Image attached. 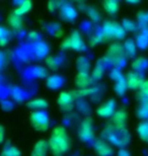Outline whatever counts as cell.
Returning <instances> with one entry per match:
<instances>
[{
    "mask_svg": "<svg viewBox=\"0 0 148 156\" xmlns=\"http://www.w3.org/2000/svg\"><path fill=\"white\" fill-rule=\"evenodd\" d=\"M50 152L53 156H64L70 150V137L63 126H56L48 140Z\"/></svg>",
    "mask_w": 148,
    "mask_h": 156,
    "instance_id": "6da1fadb",
    "label": "cell"
},
{
    "mask_svg": "<svg viewBox=\"0 0 148 156\" xmlns=\"http://www.w3.org/2000/svg\"><path fill=\"white\" fill-rule=\"evenodd\" d=\"M103 137L111 145L125 148L131 141V135L127 130H117L110 123L103 128Z\"/></svg>",
    "mask_w": 148,
    "mask_h": 156,
    "instance_id": "7a4b0ae2",
    "label": "cell"
},
{
    "mask_svg": "<svg viewBox=\"0 0 148 156\" xmlns=\"http://www.w3.org/2000/svg\"><path fill=\"white\" fill-rule=\"evenodd\" d=\"M103 41L109 42V41H121L125 39L126 32L123 29L122 24L118 23L113 20H106L103 23L102 30H100Z\"/></svg>",
    "mask_w": 148,
    "mask_h": 156,
    "instance_id": "3957f363",
    "label": "cell"
},
{
    "mask_svg": "<svg viewBox=\"0 0 148 156\" xmlns=\"http://www.w3.org/2000/svg\"><path fill=\"white\" fill-rule=\"evenodd\" d=\"M60 48L62 50H72L75 52H85L87 50V45L81 34L78 30H74L62 41Z\"/></svg>",
    "mask_w": 148,
    "mask_h": 156,
    "instance_id": "277c9868",
    "label": "cell"
},
{
    "mask_svg": "<svg viewBox=\"0 0 148 156\" xmlns=\"http://www.w3.org/2000/svg\"><path fill=\"white\" fill-rule=\"evenodd\" d=\"M126 54L124 46L118 42L113 43L111 46L109 47L108 51H106V56L103 59L108 62V64L115 65L116 68H119L121 65L125 62Z\"/></svg>",
    "mask_w": 148,
    "mask_h": 156,
    "instance_id": "5b68a950",
    "label": "cell"
},
{
    "mask_svg": "<svg viewBox=\"0 0 148 156\" xmlns=\"http://www.w3.org/2000/svg\"><path fill=\"white\" fill-rule=\"evenodd\" d=\"M31 125L34 130L45 132L50 127V117L46 111H34L30 117Z\"/></svg>",
    "mask_w": 148,
    "mask_h": 156,
    "instance_id": "8992f818",
    "label": "cell"
},
{
    "mask_svg": "<svg viewBox=\"0 0 148 156\" xmlns=\"http://www.w3.org/2000/svg\"><path fill=\"white\" fill-rule=\"evenodd\" d=\"M78 137L81 141L89 142L94 138V126L93 120L89 117L84 118L80 122L78 127Z\"/></svg>",
    "mask_w": 148,
    "mask_h": 156,
    "instance_id": "52a82bcc",
    "label": "cell"
},
{
    "mask_svg": "<svg viewBox=\"0 0 148 156\" xmlns=\"http://www.w3.org/2000/svg\"><path fill=\"white\" fill-rule=\"evenodd\" d=\"M76 99L73 91H61L57 98V104L62 112L68 113L73 108L74 101Z\"/></svg>",
    "mask_w": 148,
    "mask_h": 156,
    "instance_id": "ba28073f",
    "label": "cell"
},
{
    "mask_svg": "<svg viewBox=\"0 0 148 156\" xmlns=\"http://www.w3.org/2000/svg\"><path fill=\"white\" fill-rule=\"evenodd\" d=\"M117 111V102L115 99H108L106 101L100 104L96 108V115L99 118L109 119L114 116V114Z\"/></svg>",
    "mask_w": 148,
    "mask_h": 156,
    "instance_id": "9c48e42d",
    "label": "cell"
},
{
    "mask_svg": "<svg viewBox=\"0 0 148 156\" xmlns=\"http://www.w3.org/2000/svg\"><path fill=\"white\" fill-rule=\"evenodd\" d=\"M60 17L65 21H74L78 16V9L76 6L69 2H63L59 9Z\"/></svg>",
    "mask_w": 148,
    "mask_h": 156,
    "instance_id": "30bf717a",
    "label": "cell"
},
{
    "mask_svg": "<svg viewBox=\"0 0 148 156\" xmlns=\"http://www.w3.org/2000/svg\"><path fill=\"white\" fill-rule=\"evenodd\" d=\"M111 124L114 126L115 129L117 130H125L126 126H127V121H128V114L127 112L123 108L116 111L114 116L112 118Z\"/></svg>",
    "mask_w": 148,
    "mask_h": 156,
    "instance_id": "8fae6325",
    "label": "cell"
},
{
    "mask_svg": "<svg viewBox=\"0 0 148 156\" xmlns=\"http://www.w3.org/2000/svg\"><path fill=\"white\" fill-rule=\"evenodd\" d=\"M93 149L97 156H113L114 155V148H113V146L103 139L96 140L93 145Z\"/></svg>",
    "mask_w": 148,
    "mask_h": 156,
    "instance_id": "7c38bea8",
    "label": "cell"
},
{
    "mask_svg": "<svg viewBox=\"0 0 148 156\" xmlns=\"http://www.w3.org/2000/svg\"><path fill=\"white\" fill-rule=\"evenodd\" d=\"M125 79H126V83H127L128 89L131 90H139L140 86L142 85L144 81L141 74L134 72V71H130V72L126 74Z\"/></svg>",
    "mask_w": 148,
    "mask_h": 156,
    "instance_id": "4fadbf2b",
    "label": "cell"
},
{
    "mask_svg": "<svg viewBox=\"0 0 148 156\" xmlns=\"http://www.w3.org/2000/svg\"><path fill=\"white\" fill-rule=\"evenodd\" d=\"M93 80L89 72H78L75 77V86L77 89H85L91 87Z\"/></svg>",
    "mask_w": 148,
    "mask_h": 156,
    "instance_id": "5bb4252c",
    "label": "cell"
},
{
    "mask_svg": "<svg viewBox=\"0 0 148 156\" xmlns=\"http://www.w3.org/2000/svg\"><path fill=\"white\" fill-rule=\"evenodd\" d=\"M106 64H108L105 59H99V61L96 62L94 67L91 70V78H92L93 82L94 81H99L103 79V74H105V69H106Z\"/></svg>",
    "mask_w": 148,
    "mask_h": 156,
    "instance_id": "9a60e30c",
    "label": "cell"
},
{
    "mask_svg": "<svg viewBox=\"0 0 148 156\" xmlns=\"http://www.w3.org/2000/svg\"><path fill=\"white\" fill-rule=\"evenodd\" d=\"M49 149V143L47 140H39L34 145L33 150L31 152V156H47Z\"/></svg>",
    "mask_w": 148,
    "mask_h": 156,
    "instance_id": "2e32d148",
    "label": "cell"
},
{
    "mask_svg": "<svg viewBox=\"0 0 148 156\" xmlns=\"http://www.w3.org/2000/svg\"><path fill=\"white\" fill-rule=\"evenodd\" d=\"M7 24L10 29L14 30H21L23 27V18L20 15H17L16 13H14L13 11L11 12L10 14L7 16Z\"/></svg>",
    "mask_w": 148,
    "mask_h": 156,
    "instance_id": "e0dca14e",
    "label": "cell"
},
{
    "mask_svg": "<svg viewBox=\"0 0 148 156\" xmlns=\"http://www.w3.org/2000/svg\"><path fill=\"white\" fill-rule=\"evenodd\" d=\"M48 101L43 98H36L27 102V107L34 111H45L48 108Z\"/></svg>",
    "mask_w": 148,
    "mask_h": 156,
    "instance_id": "ac0fdd59",
    "label": "cell"
},
{
    "mask_svg": "<svg viewBox=\"0 0 148 156\" xmlns=\"http://www.w3.org/2000/svg\"><path fill=\"white\" fill-rule=\"evenodd\" d=\"M33 8V3L30 0H23V1H20L16 3L15 5V8L13 12L16 13L17 15H20V16H23L26 15L27 12H30Z\"/></svg>",
    "mask_w": 148,
    "mask_h": 156,
    "instance_id": "d6986e66",
    "label": "cell"
},
{
    "mask_svg": "<svg viewBox=\"0 0 148 156\" xmlns=\"http://www.w3.org/2000/svg\"><path fill=\"white\" fill-rule=\"evenodd\" d=\"M63 78L58 74H53L46 78V85L51 90H55L60 88L63 85Z\"/></svg>",
    "mask_w": 148,
    "mask_h": 156,
    "instance_id": "ffe728a7",
    "label": "cell"
},
{
    "mask_svg": "<svg viewBox=\"0 0 148 156\" xmlns=\"http://www.w3.org/2000/svg\"><path fill=\"white\" fill-rule=\"evenodd\" d=\"M137 45V48L146 50L148 48V27L142 29V30L138 34L136 41H135Z\"/></svg>",
    "mask_w": 148,
    "mask_h": 156,
    "instance_id": "44dd1931",
    "label": "cell"
},
{
    "mask_svg": "<svg viewBox=\"0 0 148 156\" xmlns=\"http://www.w3.org/2000/svg\"><path fill=\"white\" fill-rule=\"evenodd\" d=\"M147 68H148V59L144 57L136 58L132 62V69H133L134 72L141 73L142 71L146 70Z\"/></svg>",
    "mask_w": 148,
    "mask_h": 156,
    "instance_id": "7402d4cb",
    "label": "cell"
},
{
    "mask_svg": "<svg viewBox=\"0 0 148 156\" xmlns=\"http://www.w3.org/2000/svg\"><path fill=\"white\" fill-rule=\"evenodd\" d=\"M102 5L103 10L110 15H115L119 11L120 3L118 1H115V0H106V1H103L102 3Z\"/></svg>",
    "mask_w": 148,
    "mask_h": 156,
    "instance_id": "603a6c76",
    "label": "cell"
},
{
    "mask_svg": "<svg viewBox=\"0 0 148 156\" xmlns=\"http://www.w3.org/2000/svg\"><path fill=\"white\" fill-rule=\"evenodd\" d=\"M124 50H125V54L126 57L129 58H134L137 54V45L135 43V41L129 39L126 40L124 43Z\"/></svg>",
    "mask_w": 148,
    "mask_h": 156,
    "instance_id": "cb8c5ba5",
    "label": "cell"
},
{
    "mask_svg": "<svg viewBox=\"0 0 148 156\" xmlns=\"http://www.w3.org/2000/svg\"><path fill=\"white\" fill-rule=\"evenodd\" d=\"M99 88L97 87H88L85 89H76L73 90L74 95L76 98H87V96H93L94 94H96L99 92Z\"/></svg>",
    "mask_w": 148,
    "mask_h": 156,
    "instance_id": "d4e9b609",
    "label": "cell"
},
{
    "mask_svg": "<svg viewBox=\"0 0 148 156\" xmlns=\"http://www.w3.org/2000/svg\"><path fill=\"white\" fill-rule=\"evenodd\" d=\"M76 65L78 72H89L90 62L85 56H79L76 60Z\"/></svg>",
    "mask_w": 148,
    "mask_h": 156,
    "instance_id": "484cf974",
    "label": "cell"
},
{
    "mask_svg": "<svg viewBox=\"0 0 148 156\" xmlns=\"http://www.w3.org/2000/svg\"><path fill=\"white\" fill-rule=\"evenodd\" d=\"M11 38V34L7 27L0 24V47H5L7 46Z\"/></svg>",
    "mask_w": 148,
    "mask_h": 156,
    "instance_id": "4316f807",
    "label": "cell"
},
{
    "mask_svg": "<svg viewBox=\"0 0 148 156\" xmlns=\"http://www.w3.org/2000/svg\"><path fill=\"white\" fill-rule=\"evenodd\" d=\"M85 12H86L87 16L89 17V20L91 21H93V23H99V21L102 20V14H100L99 10L96 7H94V6L88 5Z\"/></svg>",
    "mask_w": 148,
    "mask_h": 156,
    "instance_id": "83f0119b",
    "label": "cell"
},
{
    "mask_svg": "<svg viewBox=\"0 0 148 156\" xmlns=\"http://www.w3.org/2000/svg\"><path fill=\"white\" fill-rule=\"evenodd\" d=\"M114 89H115V92L117 93V95L119 96H122L125 95L126 91H127L128 87H127V83H126V79H125V76L122 78V79L118 80L117 82H115V86H114Z\"/></svg>",
    "mask_w": 148,
    "mask_h": 156,
    "instance_id": "f1b7e54d",
    "label": "cell"
},
{
    "mask_svg": "<svg viewBox=\"0 0 148 156\" xmlns=\"http://www.w3.org/2000/svg\"><path fill=\"white\" fill-rule=\"evenodd\" d=\"M137 116L142 120H148V98L141 101L139 108L137 110Z\"/></svg>",
    "mask_w": 148,
    "mask_h": 156,
    "instance_id": "f546056e",
    "label": "cell"
},
{
    "mask_svg": "<svg viewBox=\"0 0 148 156\" xmlns=\"http://www.w3.org/2000/svg\"><path fill=\"white\" fill-rule=\"evenodd\" d=\"M0 156H21V152L16 146L7 145L3 148Z\"/></svg>",
    "mask_w": 148,
    "mask_h": 156,
    "instance_id": "4dcf8cb0",
    "label": "cell"
},
{
    "mask_svg": "<svg viewBox=\"0 0 148 156\" xmlns=\"http://www.w3.org/2000/svg\"><path fill=\"white\" fill-rule=\"evenodd\" d=\"M137 133L142 140H148V120H145L138 125Z\"/></svg>",
    "mask_w": 148,
    "mask_h": 156,
    "instance_id": "1f68e13d",
    "label": "cell"
},
{
    "mask_svg": "<svg viewBox=\"0 0 148 156\" xmlns=\"http://www.w3.org/2000/svg\"><path fill=\"white\" fill-rule=\"evenodd\" d=\"M48 51H49L48 47H47L46 44L43 43V42H39L36 45V47H34V52H36L37 57H39V58H42V57L47 56Z\"/></svg>",
    "mask_w": 148,
    "mask_h": 156,
    "instance_id": "d6a6232c",
    "label": "cell"
},
{
    "mask_svg": "<svg viewBox=\"0 0 148 156\" xmlns=\"http://www.w3.org/2000/svg\"><path fill=\"white\" fill-rule=\"evenodd\" d=\"M46 64L47 67L51 70H56L58 69L60 66V61L57 57L55 56H47L46 57Z\"/></svg>",
    "mask_w": 148,
    "mask_h": 156,
    "instance_id": "836d02e7",
    "label": "cell"
},
{
    "mask_svg": "<svg viewBox=\"0 0 148 156\" xmlns=\"http://www.w3.org/2000/svg\"><path fill=\"white\" fill-rule=\"evenodd\" d=\"M138 98L140 101L148 98V80H144L142 85L140 86L139 91H138Z\"/></svg>",
    "mask_w": 148,
    "mask_h": 156,
    "instance_id": "e575fe53",
    "label": "cell"
},
{
    "mask_svg": "<svg viewBox=\"0 0 148 156\" xmlns=\"http://www.w3.org/2000/svg\"><path fill=\"white\" fill-rule=\"evenodd\" d=\"M122 27L125 30L126 33H132L135 32L137 29V24L131 20H124L122 21Z\"/></svg>",
    "mask_w": 148,
    "mask_h": 156,
    "instance_id": "d590c367",
    "label": "cell"
},
{
    "mask_svg": "<svg viewBox=\"0 0 148 156\" xmlns=\"http://www.w3.org/2000/svg\"><path fill=\"white\" fill-rule=\"evenodd\" d=\"M103 42H105V41H103L102 34H100V32H99L97 34H94V35H92L90 37V39L88 41V44H89L90 47H96V46L99 45V44H102Z\"/></svg>",
    "mask_w": 148,
    "mask_h": 156,
    "instance_id": "8d00e7d4",
    "label": "cell"
},
{
    "mask_svg": "<svg viewBox=\"0 0 148 156\" xmlns=\"http://www.w3.org/2000/svg\"><path fill=\"white\" fill-rule=\"evenodd\" d=\"M137 20H138V23L140 24V27L142 29H145L148 26V13L147 12L141 11L137 14Z\"/></svg>",
    "mask_w": 148,
    "mask_h": 156,
    "instance_id": "74e56055",
    "label": "cell"
},
{
    "mask_svg": "<svg viewBox=\"0 0 148 156\" xmlns=\"http://www.w3.org/2000/svg\"><path fill=\"white\" fill-rule=\"evenodd\" d=\"M27 39L31 43H39L41 42V35L38 32H36V30H31V32L27 33Z\"/></svg>",
    "mask_w": 148,
    "mask_h": 156,
    "instance_id": "f35d334b",
    "label": "cell"
},
{
    "mask_svg": "<svg viewBox=\"0 0 148 156\" xmlns=\"http://www.w3.org/2000/svg\"><path fill=\"white\" fill-rule=\"evenodd\" d=\"M61 1H56V0H52V1H49L48 4H47V7H48V10L50 12H55L60 9V7H61L62 5Z\"/></svg>",
    "mask_w": 148,
    "mask_h": 156,
    "instance_id": "ab89813d",
    "label": "cell"
},
{
    "mask_svg": "<svg viewBox=\"0 0 148 156\" xmlns=\"http://www.w3.org/2000/svg\"><path fill=\"white\" fill-rule=\"evenodd\" d=\"M110 77H111V79L112 80H114L115 82H117L118 80L120 79H122L123 77H124V75H123V73H122V71L119 69V68H114L112 71H111V73H110Z\"/></svg>",
    "mask_w": 148,
    "mask_h": 156,
    "instance_id": "60d3db41",
    "label": "cell"
},
{
    "mask_svg": "<svg viewBox=\"0 0 148 156\" xmlns=\"http://www.w3.org/2000/svg\"><path fill=\"white\" fill-rule=\"evenodd\" d=\"M38 77L40 78H45L48 76V73H47V70L45 69V68L43 67H36V69H34V72Z\"/></svg>",
    "mask_w": 148,
    "mask_h": 156,
    "instance_id": "b9f144b4",
    "label": "cell"
},
{
    "mask_svg": "<svg viewBox=\"0 0 148 156\" xmlns=\"http://www.w3.org/2000/svg\"><path fill=\"white\" fill-rule=\"evenodd\" d=\"M117 156H131L130 154V152H129L127 149H125V148H121L120 150L118 151V154Z\"/></svg>",
    "mask_w": 148,
    "mask_h": 156,
    "instance_id": "7bdbcfd3",
    "label": "cell"
},
{
    "mask_svg": "<svg viewBox=\"0 0 148 156\" xmlns=\"http://www.w3.org/2000/svg\"><path fill=\"white\" fill-rule=\"evenodd\" d=\"M5 140V130L1 125H0V144H2Z\"/></svg>",
    "mask_w": 148,
    "mask_h": 156,
    "instance_id": "ee69618b",
    "label": "cell"
},
{
    "mask_svg": "<svg viewBox=\"0 0 148 156\" xmlns=\"http://www.w3.org/2000/svg\"><path fill=\"white\" fill-rule=\"evenodd\" d=\"M64 35V30H63L62 29H56L54 30V36L56 37V38H62V36Z\"/></svg>",
    "mask_w": 148,
    "mask_h": 156,
    "instance_id": "f6af8a7d",
    "label": "cell"
},
{
    "mask_svg": "<svg viewBox=\"0 0 148 156\" xmlns=\"http://www.w3.org/2000/svg\"><path fill=\"white\" fill-rule=\"evenodd\" d=\"M3 59H4V55L2 54V52L0 51V65L2 64V62H3Z\"/></svg>",
    "mask_w": 148,
    "mask_h": 156,
    "instance_id": "bcb514c9",
    "label": "cell"
},
{
    "mask_svg": "<svg viewBox=\"0 0 148 156\" xmlns=\"http://www.w3.org/2000/svg\"><path fill=\"white\" fill-rule=\"evenodd\" d=\"M128 3V4H138V3H139V1H133V2H130V1H129V2H127Z\"/></svg>",
    "mask_w": 148,
    "mask_h": 156,
    "instance_id": "7dc6e473",
    "label": "cell"
},
{
    "mask_svg": "<svg viewBox=\"0 0 148 156\" xmlns=\"http://www.w3.org/2000/svg\"><path fill=\"white\" fill-rule=\"evenodd\" d=\"M147 142H148V140H147Z\"/></svg>",
    "mask_w": 148,
    "mask_h": 156,
    "instance_id": "c3c4849f",
    "label": "cell"
},
{
    "mask_svg": "<svg viewBox=\"0 0 148 156\" xmlns=\"http://www.w3.org/2000/svg\"><path fill=\"white\" fill-rule=\"evenodd\" d=\"M147 13H148V12H147Z\"/></svg>",
    "mask_w": 148,
    "mask_h": 156,
    "instance_id": "681fc988",
    "label": "cell"
}]
</instances>
